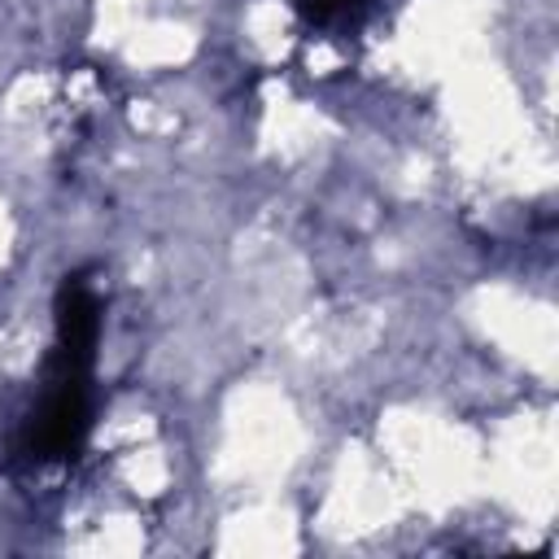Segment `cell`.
<instances>
[{"label": "cell", "mask_w": 559, "mask_h": 559, "mask_svg": "<svg viewBox=\"0 0 559 559\" xmlns=\"http://www.w3.org/2000/svg\"><path fill=\"white\" fill-rule=\"evenodd\" d=\"M100 345V288L83 271L66 275L52 301V349L39 371L35 406L17 432V459L66 463L92 432V376Z\"/></svg>", "instance_id": "obj_1"}, {"label": "cell", "mask_w": 559, "mask_h": 559, "mask_svg": "<svg viewBox=\"0 0 559 559\" xmlns=\"http://www.w3.org/2000/svg\"><path fill=\"white\" fill-rule=\"evenodd\" d=\"M371 4L376 0H301V13L310 17V26L345 35V31L362 26V17L371 13Z\"/></svg>", "instance_id": "obj_2"}]
</instances>
